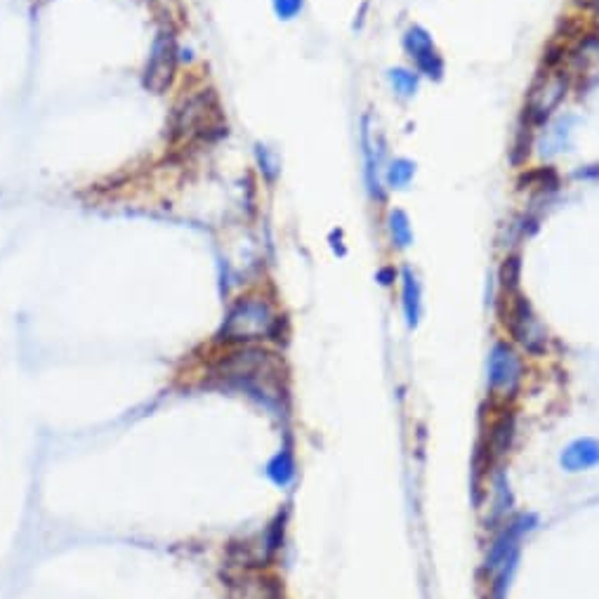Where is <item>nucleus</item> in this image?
Segmentation results:
<instances>
[{
	"label": "nucleus",
	"instance_id": "obj_2",
	"mask_svg": "<svg viewBox=\"0 0 599 599\" xmlns=\"http://www.w3.org/2000/svg\"><path fill=\"white\" fill-rule=\"evenodd\" d=\"M279 331V317L274 307L262 298L239 300L229 309L222 338L232 342H258L274 338Z\"/></svg>",
	"mask_w": 599,
	"mask_h": 599
},
{
	"label": "nucleus",
	"instance_id": "obj_10",
	"mask_svg": "<svg viewBox=\"0 0 599 599\" xmlns=\"http://www.w3.org/2000/svg\"><path fill=\"white\" fill-rule=\"evenodd\" d=\"M559 465H562L564 472H585L592 470V467L599 465V441L583 437L571 441L569 446L562 451V456H559Z\"/></svg>",
	"mask_w": 599,
	"mask_h": 599
},
{
	"label": "nucleus",
	"instance_id": "obj_15",
	"mask_svg": "<svg viewBox=\"0 0 599 599\" xmlns=\"http://www.w3.org/2000/svg\"><path fill=\"white\" fill-rule=\"evenodd\" d=\"M387 78H390V85L392 90L397 92L399 97H413L418 92V85H420V78L416 71L411 69H404V67H394L387 71Z\"/></svg>",
	"mask_w": 599,
	"mask_h": 599
},
{
	"label": "nucleus",
	"instance_id": "obj_16",
	"mask_svg": "<svg viewBox=\"0 0 599 599\" xmlns=\"http://www.w3.org/2000/svg\"><path fill=\"white\" fill-rule=\"evenodd\" d=\"M267 475L272 477V482L279 484V486L291 484V479L295 477V463H293L291 453H288V451L276 453L274 460L267 467Z\"/></svg>",
	"mask_w": 599,
	"mask_h": 599
},
{
	"label": "nucleus",
	"instance_id": "obj_9",
	"mask_svg": "<svg viewBox=\"0 0 599 599\" xmlns=\"http://www.w3.org/2000/svg\"><path fill=\"white\" fill-rule=\"evenodd\" d=\"M404 50L408 59L416 64L418 74H423L432 81H441L444 78V59H441L437 45H434L432 36L427 34L423 26H411L404 34Z\"/></svg>",
	"mask_w": 599,
	"mask_h": 599
},
{
	"label": "nucleus",
	"instance_id": "obj_17",
	"mask_svg": "<svg viewBox=\"0 0 599 599\" xmlns=\"http://www.w3.org/2000/svg\"><path fill=\"white\" fill-rule=\"evenodd\" d=\"M255 156H258V166L262 175H265L269 182H274L281 173V161L279 156H276V151L269 149L267 144H258V147H255Z\"/></svg>",
	"mask_w": 599,
	"mask_h": 599
},
{
	"label": "nucleus",
	"instance_id": "obj_18",
	"mask_svg": "<svg viewBox=\"0 0 599 599\" xmlns=\"http://www.w3.org/2000/svg\"><path fill=\"white\" fill-rule=\"evenodd\" d=\"M272 8L281 22H291L305 8V0H272Z\"/></svg>",
	"mask_w": 599,
	"mask_h": 599
},
{
	"label": "nucleus",
	"instance_id": "obj_4",
	"mask_svg": "<svg viewBox=\"0 0 599 599\" xmlns=\"http://www.w3.org/2000/svg\"><path fill=\"white\" fill-rule=\"evenodd\" d=\"M217 128H220V104L210 90H199L196 95L182 100L170 121L175 142L201 140Z\"/></svg>",
	"mask_w": 599,
	"mask_h": 599
},
{
	"label": "nucleus",
	"instance_id": "obj_3",
	"mask_svg": "<svg viewBox=\"0 0 599 599\" xmlns=\"http://www.w3.org/2000/svg\"><path fill=\"white\" fill-rule=\"evenodd\" d=\"M503 324L524 350L531 354H543L548 350V328L533 312L531 302L519 293V286L503 288Z\"/></svg>",
	"mask_w": 599,
	"mask_h": 599
},
{
	"label": "nucleus",
	"instance_id": "obj_6",
	"mask_svg": "<svg viewBox=\"0 0 599 599\" xmlns=\"http://www.w3.org/2000/svg\"><path fill=\"white\" fill-rule=\"evenodd\" d=\"M524 380V361L508 342H496L486 361V383L493 397H515Z\"/></svg>",
	"mask_w": 599,
	"mask_h": 599
},
{
	"label": "nucleus",
	"instance_id": "obj_20",
	"mask_svg": "<svg viewBox=\"0 0 599 599\" xmlns=\"http://www.w3.org/2000/svg\"><path fill=\"white\" fill-rule=\"evenodd\" d=\"M595 19H597V24H599V5H597V12H595Z\"/></svg>",
	"mask_w": 599,
	"mask_h": 599
},
{
	"label": "nucleus",
	"instance_id": "obj_1",
	"mask_svg": "<svg viewBox=\"0 0 599 599\" xmlns=\"http://www.w3.org/2000/svg\"><path fill=\"white\" fill-rule=\"evenodd\" d=\"M279 364L272 354L260 350H246L234 354L227 366V378L250 397H260L262 404H272L279 399Z\"/></svg>",
	"mask_w": 599,
	"mask_h": 599
},
{
	"label": "nucleus",
	"instance_id": "obj_13",
	"mask_svg": "<svg viewBox=\"0 0 599 599\" xmlns=\"http://www.w3.org/2000/svg\"><path fill=\"white\" fill-rule=\"evenodd\" d=\"M387 229H390L392 246H397L399 250H404L413 243L411 220H408L404 210H392L390 217H387Z\"/></svg>",
	"mask_w": 599,
	"mask_h": 599
},
{
	"label": "nucleus",
	"instance_id": "obj_14",
	"mask_svg": "<svg viewBox=\"0 0 599 599\" xmlns=\"http://www.w3.org/2000/svg\"><path fill=\"white\" fill-rule=\"evenodd\" d=\"M416 175V163L408 159H394L385 170V182L390 189H406Z\"/></svg>",
	"mask_w": 599,
	"mask_h": 599
},
{
	"label": "nucleus",
	"instance_id": "obj_5",
	"mask_svg": "<svg viewBox=\"0 0 599 599\" xmlns=\"http://www.w3.org/2000/svg\"><path fill=\"white\" fill-rule=\"evenodd\" d=\"M531 529L533 526H529V517H519L491 545L489 557H486V571L493 576V597L496 599H503L505 590H508V581L519 559V541Z\"/></svg>",
	"mask_w": 599,
	"mask_h": 599
},
{
	"label": "nucleus",
	"instance_id": "obj_12",
	"mask_svg": "<svg viewBox=\"0 0 599 599\" xmlns=\"http://www.w3.org/2000/svg\"><path fill=\"white\" fill-rule=\"evenodd\" d=\"M401 307H404L408 328H416L420 314H423V291H420V281L411 267L401 269Z\"/></svg>",
	"mask_w": 599,
	"mask_h": 599
},
{
	"label": "nucleus",
	"instance_id": "obj_7",
	"mask_svg": "<svg viewBox=\"0 0 599 599\" xmlns=\"http://www.w3.org/2000/svg\"><path fill=\"white\" fill-rule=\"evenodd\" d=\"M569 74L566 71H545L531 85L529 95H526L524 114L531 125H541L559 109L564 102L566 92H569Z\"/></svg>",
	"mask_w": 599,
	"mask_h": 599
},
{
	"label": "nucleus",
	"instance_id": "obj_11",
	"mask_svg": "<svg viewBox=\"0 0 599 599\" xmlns=\"http://www.w3.org/2000/svg\"><path fill=\"white\" fill-rule=\"evenodd\" d=\"M361 147H364V161H366V184L368 192H371L373 199L383 201L385 199V189L380 184V154L375 149V140H373V130H371V118L364 116L361 121Z\"/></svg>",
	"mask_w": 599,
	"mask_h": 599
},
{
	"label": "nucleus",
	"instance_id": "obj_19",
	"mask_svg": "<svg viewBox=\"0 0 599 599\" xmlns=\"http://www.w3.org/2000/svg\"><path fill=\"white\" fill-rule=\"evenodd\" d=\"M394 269H383V272H378V279H380V283H383V286H390V283L394 281Z\"/></svg>",
	"mask_w": 599,
	"mask_h": 599
},
{
	"label": "nucleus",
	"instance_id": "obj_8",
	"mask_svg": "<svg viewBox=\"0 0 599 599\" xmlns=\"http://www.w3.org/2000/svg\"><path fill=\"white\" fill-rule=\"evenodd\" d=\"M177 69V41L170 29H161L151 43V52L144 67V88L161 95L170 88Z\"/></svg>",
	"mask_w": 599,
	"mask_h": 599
}]
</instances>
